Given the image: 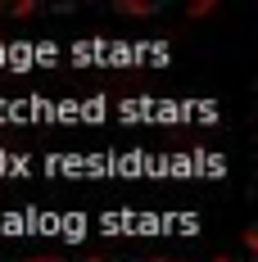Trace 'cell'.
Segmentation results:
<instances>
[{"label": "cell", "instance_id": "obj_1", "mask_svg": "<svg viewBox=\"0 0 258 262\" xmlns=\"http://www.w3.org/2000/svg\"><path fill=\"white\" fill-rule=\"evenodd\" d=\"M32 262H64V258H32Z\"/></svg>", "mask_w": 258, "mask_h": 262}, {"label": "cell", "instance_id": "obj_2", "mask_svg": "<svg viewBox=\"0 0 258 262\" xmlns=\"http://www.w3.org/2000/svg\"><path fill=\"white\" fill-rule=\"evenodd\" d=\"M217 262H231V258H217Z\"/></svg>", "mask_w": 258, "mask_h": 262}]
</instances>
